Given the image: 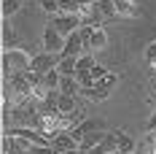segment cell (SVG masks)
<instances>
[{"instance_id": "1", "label": "cell", "mask_w": 156, "mask_h": 154, "mask_svg": "<svg viewBox=\"0 0 156 154\" xmlns=\"http://www.w3.org/2000/svg\"><path fill=\"white\" fill-rule=\"evenodd\" d=\"M30 62H32V57H27L22 49H5L3 51V78L8 81L14 73H27Z\"/></svg>"}, {"instance_id": "2", "label": "cell", "mask_w": 156, "mask_h": 154, "mask_svg": "<svg viewBox=\"0 0 156 154\" xmlns=\"http://www.w3.org/2000/svg\"><path fill=\"white\" fill-rule=\"evenodd\" d=\"M5 135L22 141L24 149H30V146H51V138L43 135L41 130H35V127H5Z\"/></svg>"}, {"instance_id": "3", "label": "cell", "mask_w": 156, "mask_h": 154, "mask_svg": "<svg viewBox=\"0 0 156 154\" xmlns=\"http://www.w3.org/2000/svg\"><path fill=\"white\" fill-rule=\"evenodd\" d=\"M81 24H83L81 16H67V14H57V16H51V22H48V27H54L62 38H67L76 30H81Z\"/></svg>"}, {"instance_id": "4", "label": "cell", "mask_w": 156, "mask_h": 154, "mask_svg": "<svg viewBox=\"0 0 156 154\" xmlns=\"http://www.w3.org/2000/svg\"><path fill=\"white\" fill-rule=\"evenodd\" d=\"M57 65H59V54H48V51H41V54H32L30 70H32V73H41V76H46L48 70H54Z\"/></svg>"}, {"instance_id": "5", "label": "cell", "mask_w": 156, "mask_h": 154, "mask_svg": "<svg viewBox=\"0 0 156 154\" xmlns=\"http://www.w3.org/2000/svg\"><path fill=\"white\" fill-rule=\"evenodd\" d=\"M83 49H86V43H83V38H81V32H73V35H67L65 38V49H62V57H83Z\"/></svg>"}, {"instance_id": "6", "label": "cell", "mask_w": 156, "mask_h": 154, "mask_svg": "<svg viewBox=\"0 0 156 154\" xmlns=\"http://www.w3.org/2000/svg\"><path fill=\"white\" fill-rule=\"evenodd\" d=\"M43 49H46L48 54H62L65 38L54 30V27H46V32H43Z\"/></svg>"}, {"instance_id": "7", "label": "cell", "mask_w": 156, "mask_h": 154, "mask_svg": "<svg viewBox=\"0 0 156 154\" xmlns=\"http://www.w3.org/2000/svg\"><path fill=\"white\" fill-rule=\"evenodd\" d=\"M51 146L57 149V154H65V152H73V149H78V141L65 130V133H59V135H54L51 138Z\"/></svg>"}, {"instance_id": "8", "label": "cell", "mask_w": 156, "mask_h": 154, "mask_svg": "<svg viewBox=\"0 0 156 154\" xmlns=\"http://www.w3.org/2000/svg\"><path fill=\"white\" fill-rule=\"evenodd\" d=\"M57 92H59V95H67V97H76V95L81 92V84L76 81V76H62Z\"/></svg>"}, {"instance_id": "9", "label": "cell", "mask_w": 156, "mask_h": 154, "mask_svg": "<svg viewBox=\"0 0 156 154\" xmlns=\"http://www.w3.org/2000/svg\"><path fill=\"white\" fill-rule=\"evenodd\" d=\"M116 3V16H126V19H135V16L140 14L137 11V6L132 3V0H113Z\"/></svg>"}, {"instance_id": "10", "label": "cell", "mask_w": 156, "mask_h": 154, "mask_svg": "<svg viewBox=\"0 0 156 154\" xmlns=\"http://www.w3.org/2000/svg\"><path fill=\"white\" fill-rule=\"evenodd\" d=\"M59 76H76L78 70V57H62L59 54V65H57Z\"/></svg>"}, {"instance_id": "11", "label": "cell", "mask_w": 156, "mask_h": 154, "mask_svg": "<svg viewBox=\"0 0 156 154\" xmlns=\"http://www.w3.org/2000/svg\"><path fill=\"white\" fill-rule=\"evenodd\" d=\"M108 46V32L102 30V27H94L92 32V41H89V49H94V51H100V49Z\"/></svg>"}, {"instance_id": "12", "label": "cell", "mask_w": 156, "mask_h": 154, "mask_svg": "<svg viewBox=\"0 0 156 154\" xmlns=\"http://www.w3.org/2000/svg\"><path fill=\"white\" fill-rule=\"evenodd\" d=\"M57 108H59V114H78L81 108L76 106V97H67V95H59V100H57Z\"/></svg>"}, {"instance_id": "13", "label": "cell", "mask_w": 156, "mask_h": 154, "mask_svg": "<svg viewBox=\"0 0 156 154\" xmlns=\"http://www.w3.org/2000/svg\"><path fill=\"white\" fill-rule=\"evenodd\" d=\"M59 14L81 16V3H78V0H59Z\"/></svg>"}, {"instance_id": "14", "label": "cell", "mask_w": 156, "mask_h": 154, "mask_svg": "<svg viewBox=\"0 0 156 154\" xmlns=\"http://www.w3.org/2000/svg\"><path fill=\"white\" fill-rule=\"evenodd\" d=\"M59 81H62V76H59V70L54 68V70H48L46 76H43V87H46L48 92H54V89H59Z\"/></svg>"}, {"instance_id": "15", "label": "cell", "mask_w": 156, "mask_h": 154, "mask_svg": "<svg viewBox=\"0 0 156 154\" xmlns=\"http://www.w3.org/2000/svg\"><path fill=\"white\" fill-rule=\"evenodd\" d=\"M116 143H119V152L121 154L135 152V141L129 138V135H124V133H119V130H116Z\"/></svg>"}, {"instance_id": "16", "label": "cell", "mask_w": 156, "mask_h": 154, "mask_svg": "<svg viewBox=\"0 0 156 154\" xmlns=\"http://www.w3.org/2000/svg\"><path fill=\"white\" fill-rule=\"evenodd\" d=\"M14 43H16V32H14V27L8 24V19H3V46L14 49Z\"/></svg>"}, {"instance_id": "17", "label": "cell", "mask_w": 156, "mask_h": 154, "mask_svg": "<svg viewBox=\"0 0 156 154\" xmlns=\"http://www.w3.org/2000/svg\"><path fill=\"white\" fill-rule=\"evenodd\" d=\"M97 14H102L105 19L116 16V3L113 0H97Z\"/></svg>"}, {"instance_id": "18", "label": "cell", "mask_w": 156, "mask_h": 154, "mask_svg": "<svg viewBox=\"0 0 156 154\" xmlns=\"http://www.w3.org/2000/svg\"><path fill=\"white\" fill-rule=\"evenodd\" d=\"M19 8H22V0H3V6H0V11H3V19L14 16Z\"/></svg>"}, {"instance_id": "19", "label": "cell", "mask_w": 156, "mask_h": 154, "mask_svg": "<svg viewBox=\"0 0 156 154\" xmlns=\"http://www.w3.org/2000/svg\"><path fill=\"white\" fill-rule=\"evenodd\" d=\"M81 92L86 95L89 100H105V97H108V92H102L100 87H86V89H81Z\"/></svg>"}, {"instance_id": "20", "label": "cell", "mask_w": 156, "mask_h": 154, "mask_svg": "<svg viewBox=\"0 0 156 154\" xmlns=\"http://www.w3.org/2000/svg\"><path fill=\"white\" fill-rule=\"evenodd\" d=\"M41 8H43L46 14L57 16V14H59V0H41Z\"/></svg>"}, {"instance_id": "21", "label": "cell", "mask_w": 156, "mask_h": 154, "mask_svg": "<svg viewBox=\"0 0 156 154\" xmlns=\"http://www.w3.org/2000/svg\"><path fill=\"white\" fill-rule=\"evenodd\" d=\"M30 154H57L54 146H30Z\"/></svg>"}, {"instance_id": "22", "label": "cell", "mask_w": 156, "mask_h": 154, "mask_svg": "<svg viewBox=\"0 0 156 154\" xmlns=\"http://www.w3.org/2000/svg\"><path fill=\"white\" fill-rule=\"evenodd\" d=\"M145 60L156 62V41H154V43H148V49H145Z\"/></svg>"}, {"instance_id": "23", "label": "cell", "mask_w": 156, "mask_h": 154, "mask_svg": "<svg viewBox=\"0 0 156 154\" xmlns=\"http://www.w3.org/2000/svg\"><path fill=\"white\" fill-rule=\"evenodd\" d=\"M148 130H151V133H156V111L151 114V119H148Z\"/></svg>"}, {"instance_id": "24", "label": "cell", "mask_w": 156, "mask_h": 154, "mask_svg": "<svg viewBox=\"0 0 156 154\" xmlns=\"http://www.w3.org/2000/svg\"><path fill=\"white\" fill-rule=\"evenodd\" d=\"M129 154H137V152H129Z\"/></svg>"}, {"instance_id": "25", "label": "cell", "mask_w": 156, "mask_h": 154, "mask_svg": "<svg viewBox=\"0 0 156 154\" xmlns=\"http://www.w3.org/2000/svg\"><path fill=\"white\" fill-rule=\"evenodd\" d=\"M78 3H81V0H78Z\"/></svg>"}]
</instances>
